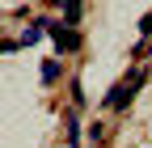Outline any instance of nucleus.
Returning <instances> with one entry per match:
<instances>
[{
	"instance_id": "nucleus-1",
	"label": "nucleus",
	"mask_w": 152,
	"mask_h": 148,
	"mask_svg": "<svg viewBox=\"0 0 152 148\" xmlns=\"http://www.w3.org/2000/svg\"><path fill=\"white\" fill-rule=\"evenodd\" d=\"M144 76H148L144 68H131L127 76H123V85H114V89H106V110H123V106H127L131 97H135V89L144 85Z\"/></svg>"
},
{
	"instance_id": "nucleus-2",
	"label": "nucleus",
	"mask_w": 152,
	"mask_h": 148,
	"mask_svg": "<svg viewBox=\"0 0 152 148\" xmlns=\"http://www.w3.org/2000/svg\"><path fill=\"white\" fill-rule=\"evenodd\" d=\"M47 34L55 38V47H59L64 55L80 47V34H76V26H64V21H47Z\"/></svg>"
},
{
	"instance_id": "nucleus-3",
	"label": "nucleus",
	"mask_w": 152,
	"mask_h": 148,
	"mask_svg": "<svg viewBox=\"0 0 152 148\" xmlns=\"http://www.w3.org/2000/svg\"><path fill=\"white\" fill-rule=\"evenodd\" d=\"M55 4L64 9V26H76V21H80V0H55Z\"/></svg>"
},
{
	"instance_id": "nucleus-4",
	"label": "nucleus",
	"mask_w": 152,
	"mask_h": 148,
	"mask_svg": "<svg viewBox=\"0 0 152 148\" xmlns=\"http://www.w3.org/2000/svg\"><path fill=\"white\" fill-rule=\"evenodd\" d=\"M38 76H42V85H55V81H59V59H42Z\"/></svg>"
},
{
	"instance_id": "nucleus-5",
	"label": "nucleus",
	"mask_w": 152,
	"mask_h": 148,
	"mask_svg": "<svg viewBox=\"0 0 152 148\" xmlns=\"http://www.w3.org/2000/svg\"><path fill=\"white\" fill-rule=\"evenodd\" d=\"M68 144L76 148V144H80V123H76V114L68 119Z\"/></svg>"
}]
</instances>
